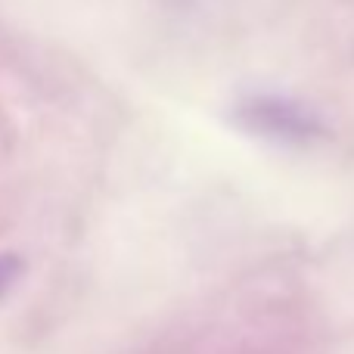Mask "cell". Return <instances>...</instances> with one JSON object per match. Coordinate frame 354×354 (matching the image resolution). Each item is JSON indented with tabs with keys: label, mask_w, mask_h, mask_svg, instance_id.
Listing matches in <instances>:
<instances>
[{
	"label": "cell",
	"mask_w": 354,
	"mask_h": 354,
	"mask_svg": "<svg viewBox=\"0 0 354 354\" xmlns=\"http://www.w3.org/2000/svg\"><path fill=\"white\" fill-rule=\"evenodd\" d=\"M236 115L252 134L286 143V147H308L324 137L320 115H314L299 100L280 97V93H249L239 100Z\"/></svg>",
	"instance_id": "1"
},
{
	"label": "cell",
	"mask_w": 354,
	"mask_h": 354,
	"mask_svg": "<svg viewBox=\"0 0 354 354\" xmlns=\"http://www.w3.org/2000/svg\"><path fill=\"white\" fill-rule=\"evenodd\" d=\"M16 274H19V264L12 261V258H0V292H6V289L12 286Z\"/></svg>",
	"instance_id": "2"
}]
</instances>
